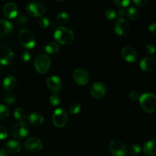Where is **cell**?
<instances>
[{
	"instance_id": "obj_1",
	"label": "cell",
	"mask_w": 156,
	"mask_h": 156,
	"mask_svg": "<svg viewBox=\"0 0 156 156\" xmlns=\"http://www.w3.org/2000/svg\"><path fill=\"white\" fill-rule=\"evenodd\" d=\"M53 36L55 40L62 45H69L75 40V34L73 30L64 26L56 27Z\"/></svg>"
},
{
	"instance_id": "obj_2",
	"label": "cell",
	"mask_w": 156,
	"mask_h": 156,
	"mask_svg": "<svg viewBox=\"0 0 156 156\" xmlns=\"http://www.w3.org/2000/svg\"><path fill=\"white\" fill-rule=\"evenodd\" d=\"M140 104L141 108L146 113L155 112L156 111V95L150 92L144 93L140 97Z\"/></svg>"
},
{
	"instance_id": "obj_3",
	"label": "cell",
	"mask_w": 156,
	"mask_h": 156,
	"mask_svg": "<svg viewBox=\"0 0 156 156\" xmlns=\"http://www.w3.org/2000/svg\"><path fill=\"white\" fill-rule=\"evenodd\" d=\"M18 40L21 46L26 49H33L36 45V40L34 34L27 29H21L18 33Z\"/></svg>"
},
{
	"instance_id": "obj_4",
	"label": "cell",
	"mask_w": 156,
	"mask_h": 156,
	"mask_svg": "<svg viewBox=\"0 0 156 156\" xmlns=\"http://www.w3.org/2000/svg\"><path fill=\"white\" fill-rule=\"evenodd\" d=\"M26 11L31 16L41 18L45 15L47 8L41 2L30 1L26 5Z\"/></svg>"
},
{
	"instance_id": "obj_5",
	"label": "cell",
	"mask_w": 156,
	"mask_h": 156,
	"mask_svg": "<svg viewBox=\"0 0 156 156\" xmlns=\"http://www.w3.org/2000/svg\"><path fill=\"white\" fill-rule=\"evenodd\" d=\"M51 61L50 57L46 54H38L34 60V67L37 72L41 74H44L50 69Z\"/></svg>"
},
{
	"instance_id": "obj_6",
	"label": "cell",
	"mask_w": 156,
	"mask_h": 156,
	"mask_svg": "<svg viewBox=\"0 0 156 156\" xmlns=\"http://www.w3.org/2000/svg\"><path fill=\"white\" fill-rule=\"evenodd\" d=\"M68 114L63 108H57L53 113L52 121L56 127L62 128L65 126L68 122Z\"/></svg>"
},
{
	"instance_id": "obj_7",
	"label": "cell",
	"mask_w": 156,
	"mask_h": 156,
	"mask_svg": "<svg viewBox=\"0 0 156 156\" xmlns=\"http://www.w3.org/2000/svg\"><path fill=\"white\" fill-rule=\"evenodd\" d=\"M30 133L28 125L24 122H18L15 123L11 128V134L16 139H23L27 136Z\"/></svg>"
},
{
	"instance_id": "obj_8",
	"label": "cell",
	"mask_w": 156,
	"mask_h": 156,
	"mask_svg": "<svg viewBox=\"0 0 156 156\" xmlns=\"http://www.w3.org/2000/svg\"><path fill=\"white\" fill-rule=\"evenodd\" d=\"M110 152L114 156H125L127 153V148L123 142L120 140H112L109 144Z\"/></svg>"
},
{
	"instance_id": "obj_9",
	"label": "cell",
	"mask_w": 156,
	"mask_h": 156,
	"mask_svg": "<svg viewBox=\"0 0 156 156\" xmlns=\"http://www.w3.org/2000/svg\"><path fill=\"white\" fill-rule=\"evenodd\" d=\"M14 59V53L12 49L6 45L0 46V64L7 66L12 63Z\"/></svg>"
},
{
	"instance_id": "obj_10",
	"label": "cell",
	"mask_w": 156,
	"mask_h": 156,
	"mask_svg": "<svg viewBox=\"0 0 156 156\" xmlns=\"http://www.w3.org/2000/svg\"><path fill=\"white\" fill-rule=\"evenodd\" d=\"M73 80L79 85H85L89 82V75L83 69H77L73 73Z\"/></svg>"
},
{
	"instance_id": "obj_11",
	"label": "cell",
	"mask_w": 156,
	"mask_h": 156,
	"mask_svg": "<svg viewBox=\"0 0 156 156\" xmlns=\"http://www.w3.org/2000/svg\"><path fill=\"white\" fill-rule=\"evenodd\" d=\"M130 26L125 19H117L114 24V32L119 36H126L129 34Z\"/></svg>"
},
{
	"instance_id": "obj_12",
	"label": "cell",
	"mask_w": 156,
	"mask_h": 156,
	"mask_svg": "<svg viewBox=\"0 0 156 156\" xmlns=\"http://www.w3.org/2000/svg\"><path fill=\"white\" fill-rule=\"evenodd\" d=\"M121 55L125 61L130 63L135 62L138 58V53L136 50L131 46H125L121 50Z\"/></svg>"
},
{
	"instance_id": "obj_13",
	"label": "cell",
	"mask_w": 156,
	"mask_h": 156,
	"mask_svg": "<svg viewBox=\"0 0 156 156\" xmlns=\"http://www.w3.org/2000/svg\"><path fill=\"white\" fill-rule=\"evenodd\" d=\"M24 146L31 152H37L42 149L43 143L40 139L37 137H30L24 143Z\"/></svg>"
},
{
	"instance_id": "obj_14",
	"label": "cell",
	"mask_w": 156,
	"mask_h": 156,
	"mask_svg": "<svg viewBox=\"0 0 156 156\" xmlns=\"http://www.w3.org/2000/svg\"><path fill=\"white\" fill-rule=\"evenodd\" d=\"M90 93L94 98L101 99L105 95L106 87L101 82H95L91 85Z\"/></svg>"
},
{
	"instance_id": "obj_15",
	"label": "cell",
	"mask_w": 156,
	"mask_h": 156,
	"mask_svg": "<svg viewBox=\"0 0 156 156\" xmlns=\"http://www.w3.org/2000/svg\"><path fill=\"white\" fill-rule=\"evenodd\" d=\"M140 66L145 72H151L156 67V59L154 56H146L140 62Z\"/></svg>"
},
{
	"instance_id": "obj_16",
	"label": "cell",
	"mask_w": 156,
	"mask_h": 156,
	"mask_svg": "<svg viewBox=\"0 0 156 156\" xmlns=\"http://www.w3.org/2000/svg\"><path fill=\"white\" fill-rule=\"evenodd\" d=\"M47 85L53 93H57L62 88V84L60 78L56 76H51L47 79Z\"/></svg>"
},
{
	"instance_id": "obj_17",
	"label": "cell",
	"mask_w": 156,
	"mask_h": 156,
	"mask_svg": "<svg viewBox=\"0 0 156 156\" xmlns=\"http://www.w3.org/2000/svg\"><path fill=\"white\" fill-rule=\"evenodd\" d=\"M18 7L14 2L6 3L3 7V15L7 18H15L18 15Z\"/></svg>"
},
{
	"instance_id": "obj_18",
	"label": "cell",
	"mask_w": 156,
	"mask_h": 156,
	"mask_svg": "<svg viewBox=\"0 0 156 156\" xmlns=\"http://www.w3.org/2000/svg\"><path fill=\"white\" fill-rule=\"evenodd\" d=\"M29 123L34 126H40L44 123V117L39 112H33L27 117Z\"/></svg>"
},
{
	"instance_id": "obj_19",
	"label": "cell",
	"mask_w": 156,
	"mask_h": 156,
	"mask_svg": "<svg viewBox=\"0 0 156 156\" xmlns=\"http://www.w3.org/2000/svg\"><path fill=\"white\" fill-rule=\"evenodd\" d=\"M13 29V25L9 21L0 19V37H3L10 34Z\"/></svg>"
},
{
	"instance_id": "obj_20",
	"label": "cell",
	"mask_w": 156,
	"mask_h": 156,
	"mask_svg": "<svg viewBox=\"0 0 156 156\" xmlns=\"http://www.w3.org/2000/svg\"><path fill=\"white\" fill-rule=\"evenodd\" d=\"M18 84L17 79L13 76H6L2 81V87L5 91H12L16 87Z\"/></svg>"
},
{
	"instance_id": "obj_21",
	"label": "cell",
	"mask_w": 156,
	"mask_h": 156,
	"mask_svg": "<svg viewBox=\"0 0 156 156\" xmlns=\"http://www.w3.org/2000/svg\"><path fill=\"white\" fill-rule=\"evenodd\" d=\"M143 152L147 155H156V140H149V142L145 143L143 146Z\"/></svg>"
},
{
	"instance_id": "obj_22",
	"label": "cell",
	"mask_w": 156,
	"mask_h": 156,
	"mask_svg": "<svg viewBox=\"0 0 156 156\" xmlns=\"http://www.w3.org/2000/svg\"><path fill=\"white\" fill-rule=\"evenodd\" d=\"M5 149L6 150L11 153H18L21 151V144L17 140H9L5 143Z\"/></svg>"
},
{
	"instance_id": "obj_23",
	"label": "cell",
	"mask_w": 156,
	"mask_h": 156,
	"mask_svg": "<svg viewBox=\"0 0 156 156\" xmlns=\"http://www.w3.org/2000/svg\"><path fill=\"white\" fill-rule=\"evenodd\" d=\"M69 21V16L66 12H61L56 15V23L59 27H62L64 24H67Z\"/></svg>"
},
{
	"instance_id": "obj_24",
	"label": "cell",
	"mask_w": 156,
	"mask_h": 156,
	"mask_svg": "<svg viewBox=\"0 0 156 156\" xmlns=\"http://www.w3.org/2000/svg\"><path fill=\"white\" fill-rule=\"evenodd\" d=\"M59 50V46L56 42H50L47 44L45 47V51L47 54L53 55L56 54Z\"/></svg>"
},
{
	"instance_id": "obj_25",
	"label": "cell",
	"mask_w": 156,
	"mask_h": 156,
	"mask_svg": "<svg viewBox=\"0 0 156 156\" xmlns=\"http://www.w3.org/2000/svg\"><path fill=\"white\" fill-rule=\"evenodd\" d=\"M125 12H126V17L130 20H136L140 16V12L138 9L134 7L128 8Z\"/></svg>"
},
{
	"instance_id": "obj_26",
	"label": "cell",
	"mask_w": 156,
	"mask_h": 156,
	"mask_svg": "<svg viewBox=\"0 0 156 156\" xmlns=\"http://www.w3.org/2000/svg\"><path fill=\"white\" fill-rule=\"evenodd\" d=\"M14 116H15L17 120H19L20 122H22L25 119L27 114H26V111L23 108H18L15 109V112H14Z\"/></svg>"
},
{
	"instance_id": "obj_27",
	"label": "cell",
	"mask_w": 156,
	"mask_h": 156,
	"mask_svg": "<svg viewBox=\"0 0 156 156\" xmlns=\"http://www.w3.org/2000/svg\"><path fill=\"white\" fill-rule=\"evenodd\" d=\"M4 101L8 104V105H14L17 101L16 95H15L13 92L9 91V92H7L5 94Z\"/></svg>"
},
{
	"instance_id": "obj_28",
	"label": "cell",
	"mask_w": 156,
	"mask_h": 156,
	"mask_svg": "<svg viewBox=\"0 0 156 156\" xmlns=\"http://www.w3.org/2000/svg\"><path fill=\"white\" fill-rule=\"evenodd\" d=\"M50 102L53 106H57L61 103V97L58 93H53L50 97Z\"/></svg>"
},
{
	"instance_id": "obj_29",
	"label": "cell",
	"mask_w": 156,
	"mask_h": 156,
	"mask_svg": "<svg viewBox=\"0 0 156 156\" xmlns=\"http://www.w3.org/2000/svg\"><path fill=\"white\" fill-rule=\"evenodd\" d=\"M141 152V147L137 144L131 145L129 149V153L132 156H136Z\"/></svg>"
},
{
	"instance_id": "obj_30",
	"label": "cell",
	"mask_w": 156,
	"mask_h": 156,
	"mask_svg": "<svg viewBox=\"0 0 156 156\" xmlns=\"http://www.w3.org/2000/svg\"><path fill=\"white\" fill-rule=\"evenodd\" d=\"M81 106L79 103H73L69 107V111L72 114H77L80 112Z\"/></svg>"
},
{
	"instance_id": "obj_31",
	"label": "cell",
	"mask_w": 156,
	"mask_h": 156,
	"mask_svg": "<svg viewBox=\"0 0 156 156\" xmlns=\"http://www.w3.org/2000/svg\"><path fill=\"white\" fill-rule=\"evenodd\" d=\"M9 114V109L4 105H0V120L8 117Z\"/></svg>"
},
{
	"instance_id": "obj_32",
	"label": "cell",
	"mask_w": 156,
	"mask_h": 156,
	"mask_svg": "<svg viewBox=\"0 0 156 156\" xmlns=\"http://www.w3.org/2000/svg\"><path fill=\"white\" fill-rule=\"evenodd\" d=\"M38 24L39 26L42 28H47L49 25L50 24V20L48 19V18H46V17H41L38 20Z\"/></svg>"
},
{
	"instance_id": "obj_33",
	"label": "cell",
	"mask_w": 156,
	"mask_h": 156,
	"mask_svg": "<svg viewBox=\"0 0 156 156\" xmlns=\"http://www.w3.org/2000/svg\"><path fill=\"white\" fill-rule=\"evenodd\" d=\"M105 15H106V18H108V20H114L117 18V12L114 9H108V10L106 11V13H105Z\"/></svg>"
},
{
	"instance_id": "obj_34",
	"label": "cell",
	"mask_w": 156,
	"mask_h": 156,
	"mask_svg": "<svg viewBox=\"0 0 156 156\" xmlns=\"http://www.w3.org/2000/svg\"><path fill=\"white\" fill-rule=\"evenodd\" d=\"M16 22L18 23L20 26H25L27 25V23L29 22V19L27 17L24 16V15H21V16L17 18Z\"/></svg>"
},
{
	"instance_id": "obj_35",
	"label": "cell",
	"mask_w": 156,
	"mask_h": 156,
	"mask_svg": "<svg viewBox=\"0 0 156 156\" xmlns=\"http://www.w3.org/2000/svg\"><path fill=\"white\" fill-rule=\"evenodd\" d=\"M140 94H139V92L137 91H135V90H133V91H131L129 93V100H131L132 101H138L139 99H140Z\"/></svg>"
},
{
	"instance_id": "obj_36",
	"label": "cell",
	"mask_w": 156,
	"mask_h": 156,
	"mask_svg": "<svg viewBox=\"0 0 156 156\" xmlns=\"http://www.w3.org/2000/svg\"><path fill=\"white\" fill-rule=\"evenodd\" d=\"M114 3L117 6H120V7H127L129 6V5L130 4V2L129 0H115L114 1Z\"/></svg>"
},
{
	"instance_id": "obj_37",
	"label": "cell",
	"mask_w": 156,
	"mask_h": 156,
	"mask_svg": "<svg viewBox=\"0 0 156 156\" xmlns=\"http://www.w3.org/2000/svg\"><path fill=\"white\" fill-rule=\"evenodd\" d=\"M21 59L22 62H27L30 61V54L29 52L24 51L21 53Z\"/></svg>"
},
{
	"instance_id": "obj_38",
	"label": "cell",
	"mask_w": 156,
	"mask_h": 156,
	"mask_svg": "<svg viewBox=\"0 0 156 156\" xmlns=\"http://www.w3.org/2000/svg\"><path fill=\"white\" fill-rule=\"evenodd\" d=\"M145 50H146V53H148V54H149V55L154 54L156 51L155 47H154L153 45H152V44H147V45L146 46Z\"/></svg>"
},
{
	"instance_id": "obj_39",
	"label": "cell",
	"mask_w": 156,
	"mask_h": 156,
	"mask_svg": "<svg viewBox=\"0 0 156 156\" xmlns=\"http://www.w3.org/2000/svg\"><path fill=\"white\" fill-rule=\"evenodd\" d=\"M8 136V130L4 126H0V140H5Z\"/></svg>"
},
{
	"instance_id": "obj_40",
	"label": "cell",
	"mask_w": 156,
	"mask_h": 156,
	"mask_svg": "<svg viewBox=\"0 0 156 156\" xmlns=\"http://www.w3.org/2000/svg\"><path fill=\"white\" fill-rule=\"evenodd\" d=\"M133 3L136 6L139 7H143L145 6L148 3V0H134Z\"/></svg>"
},
{
	"instance_id": "obj_41",
	"label": "cell",
	"mask_w": 156,
	"mask_h": 156,
	"mask_svg": "<svg viewBox=\"0 0 156 156\" xmlns=\"http://www.w3.org/2000/svg\"><path fill=\"white\" fill-rule=\"evenodd\" d=\"M126 15V12L123 9H119L117 12V19H123V17Z\"/></svg>"
},
{
	"instance_id": "obj_42",
	"label": "cell",
	"mask_w": 156,
	"mask_h": 156,
	"mask_svg": "<svg viewBox=\"0 0 156 156\" xmlns=\"http://www.w3.org/2000/svg\"><path fill=\"white\" fill-rule=\"evenodd\" d=\"M149 32L156 35V23H152L149 26Z\"/></svg>"
},
{
	"instance_id": "obj_43",
	"label": "cell",
	"mask_w": 156,
	"mask_h": 156,
	"mask_svg": "<svg viewBox=\"0 0 156 156\" xmlns=\"http://www.w3.org/2000/svg\"><path fill=\"white\" fill-rule=\"evenodd\" d=\"M0 156H8L6 151L4 149H2V148H0Z\"/></svg>"
},
{
	"instance_id": "obj_44",
	"label": "cell",
	"mask_w": 156,
	"mask_h": 156,
	"mask_svg": "<svg viewBox=\"0 0 156 156\" xmlns=\"http://www.w3.org/2000/svg\"><path fill=\"white\" fill-rule=\"evenodd\" d=\"M49 156H54V155H49Z\"/></svg>"
}]
</instances>
